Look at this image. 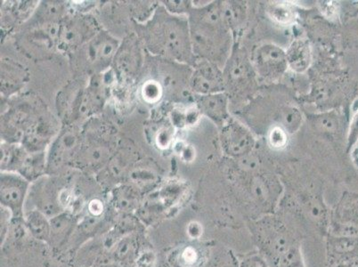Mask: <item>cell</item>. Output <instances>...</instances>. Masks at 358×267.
<instances>
[{
  "instance_id": "ffe728a7",
  "label": "cell",
  "mask_w": 358,
  "mask_h": 267,
  "mask_svg": "<svg viewBox=\"0 0 358 267\" xmlns=\"http://www.w3.org/2000/svg\"><path fill=\"white\" fill-rule=\"evenodd\" d=\"M241 267H268V266L267 262L259 255H252L243 260Z\"/></svg>"
},
{
  "instance_id": "603a6c76",
  "label": "cell",
  "mask_w": 358,
  "mask_h": 267,
  "mask_svg": "<svg viewBox=\"0 0 358 267\" xmlns=\"http://www.w3.org/2000/svg\"><path fill=\"white\" fill-rule=\"evenodd\" d=\"M188 233L190 237L197 239L203 233V227L197 222H191L188 226Z\"/></svg>"
},
{
  "instance_id": "8992f818",
  "label": "cell",
  "mask_w": 358,
  "mask_h": 267,
  "mask_svg": "<svg viewBox=\"0 0 358 267\" xmlns=\"http://www.w3.org/2000/svg\"><path fill=\"white\" fill-rule=\"evenodd\" d=\"M254 63L260 75L271 78L281 75L288 66L286 52L274 45L258 48Z\"/></svg>"
},
{
  "instance_id": "ac0fdd59",
  "label": "cell",
  "mask_w": 358,
  "mask_h": 267,
  "mask_svg": "<svg viewBox=\"0 0 358 267\" xmlns=\"http://www.w3.org/2000/svg\"><path fill=\"white\" fill-rule=\"evenodd\" d=\"M135 266L136 267H155L156 256L152 250H146L143 253L137 254L135 259Z\"/></svg>"
},
{
  "instance_id": "d6986e66",
  "label": "cell",
  "mask_w": 358,
  "mask_h": 267,
  "mask_svg": "<svg viewBox=\"0 0 358 267\" xmlns=\"http://www.w3.org/2000/svg\"><path fill=\"white\" fill-rule=\"evenodd\" d=\"M88 210L92 217H99L103 213V211H105V205H103L101 199H94L88 204Z\"/></svg>"
},
{
  "instance_id": "7c38bea8",
  "label": "cell",
  "mask_w": 358,
  "mask_h": 267,
  "mask_svg": "<svg viewBox=\"0 0 358 267\" xmlns=\"http://www.w3.org/2000/svg\"><path fill=\"white\" fill-rule=\"evenodd\" d=\"M199 106L201 112L215 119L216 121H224L228 116L226 112V100L224 95H207L201 98Z\"/></svg>"
},
{
  "instance_id": "8fae6325",
  "label": "cell",
  "mask_w": 358,
  "mask_h": 267,
  "mask_svg": "<svg viewBox=\"0 0 358 267\" xmlns=\"http://www.w3.org/2000/svg\"><path fill=\"white\" fill-rule=\"evenodd\" d=\"M286 57L290 68L296 72H304L308 69L311 59L308 43L302 41L293 42L287 51Z\"/></svg>"
},
{
  "instance_id": "ba28073f",
  "label": "cell",
  "mask_w": 358,
  "mask_h": 267,
  "mask_svg": "<svg viewBox=\"0 0 358 267\" xmlns=\"http://www.w3.org/2000/svg\"><path fill=\"white\" fill-rule=\"evenodd\" d=\"M192 86L198 93L212 95L224 87V78L217 67L204 63L192 75Z\"/></svg>"
},
{
  "instance_id": "30bf717a",
  "label": "cell",
  "mask_w": 358,
  "mask_h": 267,
  "mask_svg": "<svg viewBox=\"0 0 358 267\" xmlns=\"http://www.w3.org/2000/svg\"><path fill=\"white\" fill-rule=\"evenodd\" d=\"M28 159V153L23 147L10 144H2L1 168L3 171L20 173Z\"/></svg>"
},
{
  "instance_id": "52a82bcc",
  "label": "cell",
  "mask_w": 358,
  "mask_h": 267,
  "mask_svg": "<svg viewBox=\"0 0 358 267\" xmlns=\"http://www.w3.org/2000/svg\"><path fill=\"white\" fill-rule=\"evenodd\" d=\"M137 39L130 37L127 41H125L123 45L119 46L113 62L121 75L130 77L136 75L139 72L142 57H141L139 41Z\"/></svg>"
},
{
  "instance_id": "e0dca14e",
  "label": "cell",
  "mask_w": 358,
  "mask_h": 267,
  "mask_svg": "<svg viewBox=\"0 0 358 267\" xmlns=\"http://www.w3.org/2000/svg\"><path fill=\"white\" fill-rule=\"evenodd\" d=\"M199 253L197 248L188 246L181 250L179 254V265L182 267H195L199 262Z\"/></svg>"
},
{
  "instance_id": "3957f363",
  "label": "cell",
  "mask_w": 358,
  "mask_h": 267,
  "mask_svg": "<svg viewBox=\"0 0 358 267\" xmlns=\"http://www.w3.org/2000/svg\"><path fill=\"white\" fill-rule=\"evenodd\" d=\"M119 42L109 33L99 32L81 47V57L84 67L90 72H102L115 60Z\"/></svg>"
},
{
  "instance_id": "7402d4cb",
  "label": "cell",
  "mask_w": 358,
  "mask_h": 267,
  "mask_svg": "<svg viewBox=\"0 0 358 267\" xmlns=\"http://www.w3.org/2000/svg\"><path fill=\"white\" fill-rule=\"evenodd\" d=\"M275 19L280 21V23H288L292 19V13L288 9L278 8L275 9Z\"/></svg>"
},
{
  "instance_id": "9c48e42d",
  "label": "cell",
  "mask_w": 358,
  "mask_h": 267,
  "mask_svg": "<svg viewBox=\"0 0 358 267\" xmlns=\"http://www.w3.org/2000/svg\"><path fill=\"white\" fill-rule=\"evenodd\" d=\"M223 144L229 153L241 155L252 146V137L240 125L232 124L228 126L224 130Z\"/></svg>"
},
{
  "instance_id": "9a60e30c",
  "label": "cell",
  "mask_w": 358,
  "mask_h": 267,
  "mask_svg": "<svg viewBox=\"0 0 358 267\" xmlns=\"http://www.w3.org/2000/svg\"><path fill=\"white\" fill-rule=\"evenodd\" d=\"M113 254L115 260L121 262L133 259L134 257L137 256L136 241L130 236L119 239L117 244L113 246Z\"/></svg>"
},
{
  "instance_id": "5bb4252c",
  "label": "cell",
  "mask_w": 358,
  "mask_h": 267,
  "mask_svg": "<svg viewBox=\"0 0 358 267\" xmlns=\"http://www.w3.org/2000/svg\"><path fill=\"white\" fill-rule=\"evenodd\" d=\"M113 201H115V208L124 212L133 210L139 204L137 193L133 189H130V187H123L115 191Z\"/></svg>"
},
{
  "instance_id": "7a4b0ae2",
  "label": "cell",
  "mask_w": 358,
  "mask_h": 267,
  "mask_svg": "<svg viewBox=\"0 0 358 267\" xmlns=\"http://www.w3.org/2000/svg\"><path fill=\"white\" fill-rule=\"evenodd\" d=\"M190 21L192 46L199 53L212 55V49L217 50L220 43H225L226 20L219 8H204L192 14Z\"/></svg>"
},
{
  "instance_id": "6da1fadb",
  "label": "cell",
  "mask_w": 358,
  "mask_h": 267,
  "mask_svg": "<svg viewBox=\"0 0 358 267\" xmlns=\"http://www.w3.org/2000/svg\"><path fill=\"white\" fill-rule=\"evenodd\" d=\"M141 41L152 54L186 62L191 57L192 41L188 21L170 14L167 9L155 10L139 27Z\"/></svg>"
},
{
  "instance_id": "277c9868",
  "label": "cell",
  "mask_w": 358,
  "mask_h": 267,
  "mask_svg": "<svg viewBox=\"0 0 358 267\" xmlns=\"http://www.w3.org/2000/svg\"><path fill=\"white\" fill-rule=\"evenodd\" d=\"M30 181L17 172L1 173V206L13 215V219L23 217V207L30 192Z\"/></svg>"
},
{
  "instance_id": "4fadbf2b",
  "label": "cell",
  "mask_w": 358,
  "mask_h": 267,
  "mask_svg": "<svg viewBox=\"0 0 358 267\" xmlns=\"http://www.w3.org/2000/svg\"><path fill=\"white\" fill-rule=\"evenodd\" d=\"M24 217H26V225L33 236L42 241L50 239L51 225L50 220L48 219V217L45 214L39 210H34L30 211Z\"/></svg>"
},
{
  "instance_id": "5b68a950",
  "label": "cell",
  "mask_w": 358,
  "mask_h": 267,
  "mask_svg": "<svg viewBox=\"0 0 358 267\" xmlns=\"http://www.w3.org/2000/svg\"><path fill=\"white\" fill-rule=\"evenodd\" d=\"M99 32L96 23L90 17L79 15L66 19L61 26L58 47L75 52Z\"/></svg>"
},
{
  "instance_id": "2e32d148",
  "label": "cell",
  "mask_w": 358,
  "mask_h": 267,
  "mask_svg": "<svg viewBox=\"0 0 358 267\" xmlns=\"http://www.w3.org/2000/svg\"><path fill=\"white\" fill-rule=\"evenodd\" d=\"M162 93H163V90H162L161 83L155 79L146 81L141 88V96L148 103L159 102L162 97Z\"/></svg>"
},
{
  "instance_id": "44dd1931",
  "label": "cell",
  "mask_w": 358,
  "mask_h": 267,
  "mask_svg": "<svg viewBox=\"0 0 358 267\" xmlns=\"http://www.w3.org/2000/svg\"><path fill=\"white\" fill-rule=\"evenodd\" d=\"M270 142L272 146L275 147L284 146L286 143V134H284V132L281 130V128H275L271 133Z\"/></svg>"
}]
</instances>
